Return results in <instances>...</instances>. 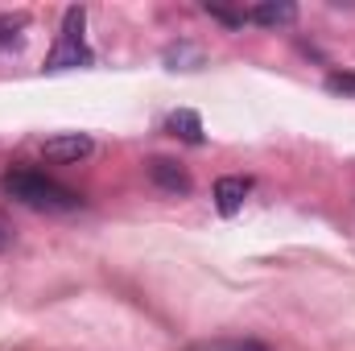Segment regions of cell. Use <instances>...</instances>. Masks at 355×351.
Masks as SVG:
<instances>
[{"mask_svg":"<svg viewBox=\"0 0 355 351\" xmlns=\"http://www.w3.org/2000/svg\"><path fill=\"white\" fill-rule=\"evenodd\" d=\"M4 190H8L17 203L33 207V211H71V207H79V198H75L67 186L50 182L46 174H33V170H12V174H4Z\"/></svg>","mask_w":355,"mask_h":351,"instance_id":"obj_1","label":"cell"},{"mask_svg":"<svg viewBox=\"0 0 355 351\" xmlns=\"http://www.w3.org/2000/svg\"><path fill=\"white\" fill-rule=\"evenodd\" d=\"M87 62L91 54L83 46V8H67V25L46 58V71H71V67H87Z\"/></svg>","mask_w":355,"mask_h":351,"instance_id":"obj_2","label":"cell"},{"mask_svg":"<svg viewBox=\"0 0 355 351\" xmlns=\"http://www.w3.org/2000/svg\"><path fill=\"white\" fill-rule=\"evenodd\" d=\"M91 149H95V141L87 132H58L42 145V157L54 162V166H71V162H83Z\"/></svg>","mask_w":355,"mask_h":351,"instance_id":"obj_3","label":"cell"},{"mask_svg":"<svg viewBox=\"0 0 355 351\" xmlns=\"http://www.w3.org/2000/svg\"><path fill=\"white\" fill-rule=\"evenodd\" d=\"M244 198H248V178L227 174L215 182V207H219V215H236L244 207Z\"/></svg>","mask_w":355,"mask_h":351,"instance_id":"obj_4","label":"cell"},{"mask_svg":"<svg viewBox=\"0 0 355 351\" xmlns=\"http://www.w3.org/2000/svg\"><path fill=\"white\" fill-rule=\"evenodd\" d=\"M248 21H257V25H265V29H277V25H293L297 21V4H289V0H281V4H257V8H248L244 12Z\"/></svg>","mask_w":355,"mask_h":351,"instance_id":"obj_5","label":"cell"},{"mask_svg":"<svg viewBox=\"0 0 355 351\" xmlns=\"http://www.w3.org/2000/svg\"><path fill=\"white\" fill-rule=\"evenodd\" d=\"M149 178H153V186H162V190H170V194H190V178H186V170L182 166H174V162H153L149 166Z\"/></svg>","mask_w":355,"mask_h":351,"instance_id":"obj_6","label":"cell"},{"mask_svg":"<svg viewBox=\"0 0 355 351\" xmlns=\"http://www.w3.org/2000/svg\"><path fill=\"white\" fill-rule=\"evenodd\" d=\"M170 132L182 137V141H190V145H202V120H198L194 112H186V108L170 116Z\"/></svg>","mask_w":355,"mask_h":351,"instance_id":"obj_7","label":"cell"},{"mask_svg":"<svg viewBox=\"0 0 355 351\" xmlns=\"http://www.w3.org/2000/svg\"><path fill=\"white\" fill-rule=\"evenodd\" d=\"M29 25V17L25 12H8V17H0V50L4 46H12L17 37H21V29Z\"/></svg>","mask_w":355,"mask_h":351,"instance_id":"obj_8","label":"cell"},{"mask_svg":"<svg viewBox=\"0 0 355 351\" xmlns=\"http://www.w3.org/2000/svg\"><path fill=\"white\" fill-rule=\"evenodd\" d=\"M327 87H331V91H347V95H355V75H331V79H327Z\"/></svg>","mask_w":355,"mask_h":351,"instance_id":"obj_9","label":"cell"},{"mask_svg":"<svg viewBox=\"0 0 355 351\" xmlns=\"http://www.w3.org/2000/svg\"><path fill=\"white\" fill-rule=\"evenodd\" d=\"M207 12H211V17H215V21H223V25H232V29H236V25H244V21H248V17H236V12H227V8H207Z\"/></svg>","mask_w":355,"mask_h":351,"instance_id":"obj_10","label":"cell"},{"mask_svg":"<svg viewBox=\"0 0 355 351\" xmlns=\"http://www.w3.org/2000/svg\"><path fill=\"white\" fill-rule=\"evenodd\" d=\"M215 351H265L261 343H227V348H215Z\"/></svg>","mask_w":355,"mask_h":351,"instance_id":"obj_11","label":"cell"},{"mask_svg":"<svg viewBox=\"0 0 355 351\" xmlns=\"http://www.w3.org/2000/svg\"><path fill=\"white\" fill-rule=\"evenodd\" d=\"M8 240H12V232H8V223H4V219H0V252H4V248H8Z\"/></svg>","mask_w":355,"mask_h":351,"instance_id":"obj_12","label":"cell"}]
</instances>
